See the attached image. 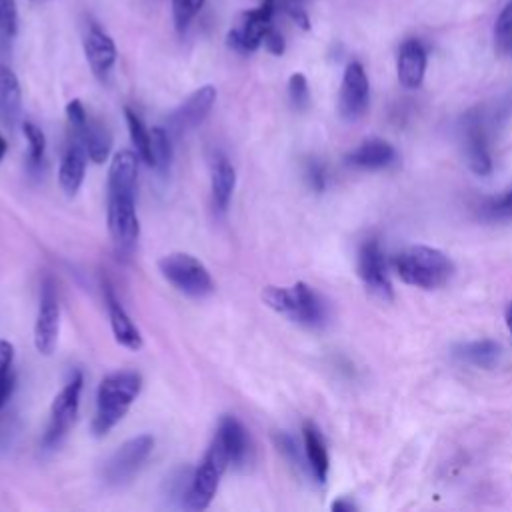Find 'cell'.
<instances>
[{"mask_svg":"<svg viewBox=\"0 0 512 512\" xmlns=\"http://www.w3.org/2000/svg\"><path fill=\"white\" fill-rule=\"evenodd\" d=\"M136 174V154L132 150L116 152L108 168V230L120 250L132 248L140 234L134 204Z\"/></svg>","mask_w":512,"mask_h":512,"instance_id":"obj_1","label":"cell"},{"mask_svg":"<svg viewBox=\"0 0 512 512\" xmlns=\"http://www.w3.org/2000/svg\"><path fill=\"white\" fill-rule=\"evenodd\" d=\"M142 388V376L134 370L112 372L102 378L96 392V414L92 420V432L106 436L130 410Z\"/></svg>","mask_w":512,"mask_h":512,"instance_id":"obj_2","label":"cell"},{"mask_svg":"<svg viewBox=\"0 0 512 512\" xmlns=\"http://www.w3.org/2000/svg\"><path fill=\"white\" fill-rule=\"evenodd\" d=\"M394 268L400 280L424 290L444 286L454 272V266L444 252L420 244L408 246L398 252V256L394 258Z\"/></svg>","mask_w":512,"mask_h":512,"instance_id":"obj_3","label":"cell"},{"mask_svg":"<svg viewBox=\"0 0 512 512\" xmlns=\"http://www.w3.org/2000/svg\"><path fill=\"white\" fill-rule=\"evenodd\" d=\"M262 300L272 310L288 316L298 324L318 328L326 322V306L322 298L304 282H296L290 288L266 286L262 292Z\"/></svg>","mask_w":512,"mask_h":512,"instance_id":"obj_4","label":"cell"},{"mask_svg":"<svg viewBox=\"0 0 512 512\" xmlns=\"http://www.w3.org/2000/svg\"><path fill=\"white\" fill-rule=\"evenodd\" d=\"M228 464H230L228 454H226L224 446L220 444V440L214 436L202 462L192 472V478H190V484H188V490L184 496V506L190 510L208 508L212 498L216 496L220 478Z\"/></svg>","mask_w":512,"mask_h":512,"instance_id":"obj_5","label":"cell"},{"mask_svg":"<svg viewBox=\"0 0 512 512\" xmlns=\"http://www.w3.org/2000/svg\"><path fill=\"white\" fill-rule=\"evenodd\" d=\"M158 268H160V274L176 290L188 296L202 298L214 290V282L208 268L192 254H186V252L166 254L158 260Z\"/></svg>","mask_w":512,"mask_h":512,"instance_id":"obj_6","label":"cell"},{"mask_svg":"<svg viewBox=\"0 0 512 512\" xmlns=\"http://www.w3.org/2000/svg\"><path fill=\"white\" fill-rule=\"evenodd\" d=\"M278 8V0H262L256 8L242 12L238 26L228 30L226 34V44L238 54H252L256 52L262 42L266 32L274 26L272 18Z\"/></svg>","mask_w":512,"mask_h":512,"instance_id":"obj_7","label":"cell"},{"mask_svg":"<svg viewBox=\"0 0 512 512\" xmlns=\"http://www.w3.org/2000/svg\"><path fill=\"white\" fill-rule=\"evenodd\" d=\"M82 374L74 372L72 378L64 384V388L54 396L50 406V420L42 438V444L46 448H54L70 430L78 416L80 408V392H82Z\"/></svg>","mask_w":512,"mask_h":512,"instance_id":"obj_8","label":"cell"},{"mask_svg":"<svg viewBox=\"0 0 512 512\" xmlns=\"http://www.w3.org/2000/svg\"><path fill=\"white\" fill-rule=\"evenodd\" d=\"M154 448V438L150 434H140L126 440L104 464V480L112 486L128 482L144 464Z\"/></svg>","mask_w":512,"mask_h":512,"instance_id":"obj_9","label":"cell"},{"mask_svg":"<svg viewBox=\"0 0 512 512\" xmlns=\"http://www.w3.org/2000/svg\"><path fill=\"white\" fill-rule=\"evenodd\" d=\"M60 332V304L56 282L46 276L40 288V302L34 322V346L40 354L48 356L54 352Z\"/></svg>","mask_w":512,"mask_h":512,"instance_id":"obj_10","label":"cell"},{"mask_svg":"<svg viewBox=\"0 0 512 512\" xmlns=\"http://www.w3.org/2000/svg\"><path fill=\"white\" fill-rule=\"evenodd\" d=\"M356 268H358V276L364 282L366 290H370L380 300H392L394 298L392 282H390V276L386 272L384 254H382V248H380L376 238H368L360 244Z\"/></svg>","mask_w":512,"mask_h":512,"instance_id":"obj_11","label":"cell"},{"mask_svg":"<svg viewBox=\"0 0 512 512\" xmlns=\"http://www.w3.org/2000/svg\"><path fill=\"white\" fill-rule=\"evenodd\" d=\"M370 102V84L364 72V66L352 60L342 76L340 94H338V112L344 120L354 122L364 116Z\"/></svg>","mask_w":512,"mask_h":512,"instance_id":"obj_12","label":"cell"},{"mask_svg":"<svg viewBox=\"0 0 512 512\" xmlns=\"http://www.w3.org/2000/svg\"><path fill=\"white\" fill-rule=\"evenodd\" d=\"M216 102V88L206 84L194 90L172 114L168 116V134H184L188 130H194L202 120L208 116Z\"/></svg>","mask_w":512,"mask_h":512,"instance_id":"obj_13","label":"cell"},{"mask_svg":"<svg viewBox=\"0 0 512 512\" xmlns=\"http://www.w3.org/2000/svg\"><path fill=\"white\" fill-rule=\"evenodd\" d=\"M82 44H84V56H86L92 72L100 80H106L110 70L116 64V44H114V40L98 24H90V28L84 34Z\"/></svg>","mask_w":512,"mask_h":512,"instance_id":"obj_14","label":"cell"},{"mask_svg":"<svg viewBox=\"0 0 512 512\" xmlns=\"http://www.w3.org/2000/svg\"><path fill=\"white\" fill-rule=\"evenodd\" d=\"M426 48L420 40L408 38L400 44L398 58H396V74L404 88L414 90L422 84L426 74Z\"/></svg>","mask_w":512,"mask_h":512,"instance_id":"obj_15","label":"cell"},{"mask_svg":"<svg viewBox=\"0 0 512 512\" xmlns=\"http://www.w3.org/2000/svg\"><path fill=\"white\" fill-rule=\"evenodd\" d=\"M464 152L472 172L486 176L492 172V158L486 144V132L476 114H470L464 122Z\"/></svg>","mask_w":512,"mask_h":512,"instance_id":"obj_16","label":"cell"},{"mask_svg":"<svg viewBox=\"0 0 512 512\" xmlns=\"http://www.w3.org/2000/svg\"><path fill=\"white\" fill-rule=\"evenodd\" d=\"M104 298H106L108 318H110V326H112V334H114L116 342L128 350H140L144 344L142 334L136 328V324L132 322V318L128 316V312L124 310V306L118 302V298L114 296L110 286H106Z\"/></svg>","mask_w":512,"mask_h":512,"instance_id":"obj_17","label":"cell"},{"mask_svg":"<svg viewBox=\"0 0 512 512\" xmlns=\"http://www.w3.org/2000/svg\"><path fill=\"white\" fill-rule=\"evenodd\" d=\"M70 132H72V140H76L84 146V150L92 162L102 164L108 158L110 148H112V136L102 122L88 116L84 124L70 128Z\"/></svg>","mask_w":512,"mask_h":512,"instance_id":"obj_18","label":"cell"},{"mask_svg":"<svg viewBox=\"0 0 512 512\" xmlns=\"http://www.w3.org/2000/svg\"><path fill=\"white\" fill-rule=\"evenodd\" d=\"M396 160V150L382 138H368L360 142L348 156L346 162L362 170H380Z\"/></svg>","mask_w":512,"mask_h":512,"instance_id":"obj_19","label":"cell"},{"mask_svg":"<svg viewBox=\"0 0 512 512\" xmlns=\"http://www.w3.org/2000/svg\"><path fill=\"white\" fill-rule=\"evenodd\" d=\"M216 438L220 440V444L224 446L230 464L234 466H242L248 458V450H250V442H248V432L242 426V422L234 416H224L218 424V432Z\"/></svg>","mask_w":512,"mask_h":512,"instance_id":"obj_20","label":"cell"},{"mask_svg":"<svg viewBox=\"0 0 512 512\" xmlns=\"http://www.w3.org/2000/svg\"><path fill=\"white\" fill-rule=\"evenodd\" d=\"M86 150L80 142L72 140L62 162H60V170H58V182L62 186V190L68 196H74L84 180V172H86Z\"/></svg>","mask_w":512,"mask_h":512,"instance_id":"obj_21","label":"cell"},{"mask_svg":"<svg viewBox=\"0 0 512 512\" xmlns=\"http://www.w3.org/2000/svg\"><path fill=\"white\" fill-rule=\"evenodd\" d=\"M22 112V90L14 70L0 64V118L6 126H14Z\"/></svg>","mask_w":512,"mask_h":512,"instance_id":"obj_22","label":"cell"},{"mask_svg":"<svg viewBox=\"0 0 512 512\" xmlns=\"http://www.w3.org/2000/svg\"><path fill=\"white\" fill-rule=\"evenodd\" d=\"M236 186V170L228 162L226 156L216 154L212 160V172H210V190H212V202L214 206L224 212L230 204L232 192Z\"/></svg>","mask_w":512,"mask_h":512,"instance_id":"obj_23","label":"cell"},{"mask_svg":"<svg viewBox=\"0 0 512 512\" xmlns=\"http://www.w3.org/2000/svg\"><path fill=\"white\" fill-rule=\"evenodd\" d=\"M304 454L308 466L318 482H324L328 476V452L322 434L314 424H304Z\"/></svg>","mask_w":512,"mask_h":512,"instance_id":"obj_24","label":"cell"},{"mask_svg":"<svg viewBox=\"0 0 512 512\" xmlns=\"http://www.w3.org/2000/svg\"><path fill=\"white\" fill-rule=\"evenodd\" d=\"M500 354V346L492 340H474L454 348L456 358L480 368H494L500 360Z\"/></svg>","mask_w":512,"mask_h":512,"instance_id":"obj_25","label":"cell"},{"mask_svg":"<svg viewBox=\"0 0 512 512\" xmlns=\"http://www.w3.org/2000/svg\"><path fill=\"white\" fill-rule=\"evenodd\" d=\"M172 162V144L170 134L162 126H154L150 130V164L158 172H166Z\"/></svg>","mask_w":512,"mask_h":512,"instance_id":"obj_26","label":"cell"},{"mask_svg":"<svg viewBox=\"0 0 512 512\" xmlns=\"http://www.w3.org/2000/svg\"><path fill=\"white\" fill-rule=\"evenodd\" d=\"M124 116H126V124H128V132H130V140L138 152V156L150 164V130L144 126L142 118L132 110V108H124Z\"/></svg>","mask_w":512,"mask_h":512,"instance_id":"obj_27","label":"cell"},{"mask_svg":"<svg viewBox=\"0 0 512 512\" xmlns=\"http://www.w3.org/2000/svg\"><path fill=\"white\" fill-rule=\"evenodd\" d=\"M18 32L16 0H0V52H8Z\"/></svg>","mask_w":512,"mask_h":512,"instance_id":"obj_28","label":"cell"},{"mask_svg":"<svg viewBox=\"0 0 512 512\" xmlns=\"http://www.w3.org/2000/svg\"><path fill=\"white\" fill-rule=\"evenodd\" d=\"M12 362H14V346L8 340H0V408L10 398L14 388V374H12Z\"/></svg>","mask_w":512,"mask_h":512,"instance_id":"obj_29","label":"cell"},{"mask_svg":"<svg viewBox=\"0 0 512 512\" xmlns=\"http://www.w3.org/2000/svg\"><path fill=\"white\" fill-rule=\"evenodd\" d=\"M494 42L500 54L512 56V2H508L496 18Z\"/></svg>","mask_w":512,"mask_h":512,"instance_id":"obj_30","label":"cell"},{"mask_svg":"<svg viewBox=\"0 0 512 512\" xmlns=\"http://www.w3.org/2000/svg\"><path fill=\"white\" fill-rule=\"evenodd\" d=\"M206 0H172V18L174 26L180 34L188 30L192 20L198 16Z\"/></svg>","mask_w":512,"mask_h":512,"instance_id":"obj_31","label":"cell"},{"mask_svg":"<svg viewBox=\"0 0 512 512\" xmlns=\"http://www.w3.org/2000/svg\"><path fill=\"white\" fill-rule=\"evenodd\" d=\"M22 134L28 142V154H30V162L32 164H40L44 160V152H46V136L44 132L32 124V122H24L22 124Z\"/></svg>","mask_w":512,"mask_h":512,"instance_id":"obj_32","label":"cell"},{"mask_svg":"<svg viewBox=\"0 0 512 512\" xmlns=\"http://www.w3.org/2000/svg\"><path fill=\"white\" fill-rule=\"evenodd\" d=\"M288 98L290 104L296 110H306L310 104V88H308V80L302 72H294L288 80Z\"/></svg>","mask_w":512,"mask_h":512,"instance_id":"obj_33","label":"cell"},{"mask_svg":"<svg viewBox=\"0 0 512 512\" xmlns=\"http://www.w3.org/2000/svg\"><path fill=\"white\" fill-rule=\"evenodd\" d=\"M304 174H306V180H308V184H310V188L314 192H322L324 190V186H326V170H324V166L320 162L308 160Z\"/></svg>","mask_w":512,"mask_h":512,"instance_id":"obj_34","label":"cell"},{"mask_svg":"<svg viewBox=\"0 0 512 512\" xmlns=\"http://www.w3.org/2000/svg\"><path fill=\"white\" fill-rule=\"evenodd\" d=\"M278 4L282 6V10H284L300 28H304V30L310 28V18H308V14L304 12V8L296 6L294 0H280Z\"/></svg>","mask_w":512,"mask_h":512,"instance_id":"obj_35","label":"cell"},{"mask_svg":"<svg viewBox=\"0 0 512 512\" xmlns=\"http://www.w3.org/2000/svg\"><path fill=\"white\" fill-rule=\"evenodd\" d=\"M264 48L270 52V54H274V56H282L284 54V50H286V42H284V36L272 26L268 32H266V36H264Z\"/></svg>","mask_w":512,"mask_h":512,"instance_id":"obj_36","label":"cell"},{"mask_svg":"<svg viewBox=\"0 0 512 512\" xmlns=\"http://www.w3.org/2000/svg\"><path fill=\"white\" fill-rule=\"evenodd\" d=\"M492 214L494 216H502V218H510L512 216V190L506 192L500 200H496L492 204Z\"/></svg>","mask_w":512,"mask_h":512,"instance_id":"obj_37","label":"cell"},{"mask_svg":"<svg viewBox=\"0 0 512 512\" xmlns=\"http://www.w3.org/2000/svg\"><path fill=\"white\" fill-rule=\"evenodd\" d=\"M332 510H354V504L352 502H346V500H336L332 504Z\"/></svg>","mask_w":512,"mask_h":512,"instance_id":"obj_38","label":"cell"},{"mask_svg":"<svg viewBox=\"0 0 512 512\" xmlns=\"http://www.w3.org/2000/svg\"><path fill=\"white\" fill-rule=\"evenodd\" d=\"M506 326H508V330H510V334H512V302H510L508 308H506Z\"/></svg>","mask_w":512,"mask_h":512,"instance_id":"obj_39","label":"cell"},{"mask_svg":"<svg viewBox=\"0 0 512 512\" xmlns=\"http://www.w3.org/2000/svg\"><path fill=\"white\" fill-rule=\"evenodd\" d=\"M6 148H8V144H6V140H4L2 134H0V160H2L4 154H6Z\"/></svg>","mask_w":512,"mask_h":512,"instance_id":"obj_40","label":"cell"}]
</instances>
